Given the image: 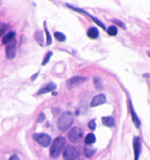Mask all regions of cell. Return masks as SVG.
I'll return each mask as SVG.
<instances>
[{"instance_id":"6da1fadb","label":"cell","mask_w":150,"mask_h":160,"mask_svg":"<svg viewBox=\"0 0 150 160\" xmlns=\"http://www.w3.org/2000/svg\"><path fill=\"white\" fill-rule=\"evenodd\" d=\"M72 112L67 111L61 115L59 119L58 120V128L60 131H66L69 128L74 121Z\"/></svg>"},{"instance_id":"7a4b0ae2","label":"cell","mask_w":150,"mask_h":160,"mask_svg":"<svg viewBox=\"0 0 150 160\" xmlns=\"http://www.w3.org/2000/svg\"><path fill=\"white\" fill-rule=\"evenodd\" d=\"M65 144V139L62 137H58L52 142L50 148V155L52 158L58 157Z\"/></svg>"},{"instance_id":"3957f363","label":"cell","mask_w":150,"mask_h":160,"mask_svg":"<svg viewBox=\"0 0 150 160\" xmlns=\"http://www.w3.org/2000/svg\"><path fill=\"white\" fill-rule=\"evenodd\" d=\"M79 156L78 150L72 145H68L64 148L62 157L65 160H76Z\"/></svg>"},{"instance_id":"277c9868","label":"cell","mask_w":150,"mask_h":160,"mask_svg":"<svg viewBox=\"0 0 150 160\" xmlns=\"http://www.w3.org/2000/svg\"><path fill=\"white\" fill-rule=\"evenodd\" d=\"M83 133L82 129L78 127H72L68 132V138L73 143H77L82 139Z\"/></svg>"},{"instance_id":"5b68a950","label":"cell","mask_w":150,"mask_h":160,"mask_svg":"<svg viewBox=\"0 0 150 160\" xmlns=\"http://www.w3.org/2000/svg\"><path fill=\"white\" fill-rule=\"evenodd\" d=\"M33 139L42 147H48L51 142V137L46 133H35L32 136Z\"/></svg>"},{"instance_id":"8992f818","label":"cell","mask_w":150,"mask_h":160,"mask_svg":"<svg viewBox=\"0 0 150 160\" xmlns=\"http://www.w3.org/2000/svg\"><path fill=\"white\" fill-rule=\"evenodd\" d=\"M15 55H16V40L14 39L7 44L6 57L8 59H12L15 58Z\"/></svg>"},{"instance_id":"52a82bcc","label":"cell","mask_w":150,"mask_h":160,"mask_svg":"<svg viewBox=\"0 0 150 160\" xmlns=\"http://www.w3.org/2000/svg\"><path fill=\"white\" fill-rule=\"evenodd\" d=\"M86 78L83 77H79V76H76V77H73L72 78H70L69 80L67 81V87L68 88H75L80 85L81 83L84 82Z\"/></svg>"},{"instance_id":"ba28073f","label":"cell","mask_w":150,"mask_h":160,"mask_svg":"<svg viewBox=\"0 0 150 160\" xmlns=\"http://www.w3.org/2000/svg\"><path fill=\"white\" fill-rule=\"evenodd\" d=\"M141 139L139 137H134L133 138V151H134V160L139 159L141 153Z\"/></svg>"},{"instance_id":"9c48e42d","label":"cell","mask_w":150,"mask_h":160,"mask_svg":"<svg viewBox=\"0 0 150 160\" xmlns=\"http://www.w3.org/2000/svg\"><path fill=\"white\" fill-rule=\"evenodd\" d=\"M105 102H106V97H105L104 94L101 93V94H98L92 98V101L90 102V106L91 107H97V106L105 103Z\"/></svg>"},{"instance_id":"30bf717a","label":"cell","mask_w":150,"mask_h":160,"mask_svg":"<svg viewBox=\"0 0 150 160\" xmlns=\"http://www.w3.org/2000/svg\"><path fill=\"white\" fill-rule=\"evenodd\" d=\"M129 108H130V112H131V117H132V120L133 123L135 124L136 128H138L140 127V120L139 118H138L137 114H136V112H135L134 109H133V108H132V105L131 103V102H129Z\"/></svg>"},{"instance_id":"8fae6325","label":"cell","mask_w":150,"mask_h":160,"mask_svg":"<svg viewBox=\"0 0 150 160\" xmlns=\"http://www.w3.org/2000/svg\"><path fill=\"white\" fill-rule=\"evenodd\" d=\"M55 88H56V85H55L54 83H52V82H49V83H48V84H46L45 86H43V87L38 92L37 94H44L46 92H51V91H52V90L55 89Z\"/></svg>"},{"instance_id":"7c38bea8","label":"cell","mask_w":150,"mask_h":160,"mask_svg":"<svg viewBox=\"0 0 150 160\" xmlns=\"http://www.w3.org/2000/svg\"><path fill=\"white\" fill-rule=\"evenodd\" d=\"M102 122L107 127H113L115 124V120L112 117H102Z\"/></svg>"},{"instance_id":"4fadbf2b","label":"cell","mask_w":150,"mask_h":160,"mask_svg":"<svg viewBox=\"0 0 150 160\" xmlns=\"http://www.w3.org/2000/svg\"><path fill=\"white\" fill-rule=\"evenodd\" d=\"M15 39V32H10L8 33L5 35L4 37L2 38V43L7 45L8 43H9L10 42H12V40Z\"/></svg>"},{"instance_id":"5bb4252c","label":"cell","mask_w":150,"mask_h":160,"mask_svg":"<svg viewBox=\"0 0 150 160\" xmlns=\"http://www.w3.org/2000/svg\"><path fill=\"white\" fill-rule=\"evenodd\" d=\"M88 37L90 38H92V39H95V38H97L98 37V34H99V32L98 31V29L96 28H91L88 31Z\"/></svg>"},{"instance_id":"9a60e30c","label":"cell","mask_w":150,"mask_h":160,"mask_svg":"<svg viewBox=\"0 0 150 160\" xmlns=\"http://www.w3.org/2000/svg\"><path fill=\"white\" fill-rule=\"evenodd\" d=\"M34 38L40 46H42V45H43V35H42V31L38 30V31H37V32H35Z\"/></svg>"},{"instance_id":"2e32d148","label":"cell","mask_w":150,"mask_h":160,"mask_svg":"<svg viewBox=\"0 0 150 160\" xmlns=\"http://www.w3.org/2000/svg\"><path fill=\"white\" fill-rule=\"evenodd\" d=\"M96 141V137L93 133H88L85 138V144L86 145H91L92 143H94Z\"/></svg>"},{"instance_id":"e0dca14e","label":"cell","mask_w":150,"mask_h":160,"mask_svg":"<svg viewBox=\"0 0 150 160\" xmlns=\"http://www.w3.org/2000/svg\"><path fill=\"white\" fill-rule=\"evenodd\" d=\"M83 153L87 158H91L95 153V149L92 147L87 146L83 148Z\"/></svg>"},{"instance_id":"ac0fdd59","label":"cell","mask_w":150,"mask_h":160,"mask_svg":"<svg viewBox=\"0 0 150 160\" xmlns=\"http://www.w3.org/2000/svg\"><path fill=\"white\" fill-rule=\"evenodd\" d=\"M54 37L55 38L58 40V41H59V42H63L66 39V36H65L63 33L60 32H54Z\"/></svg>"},{"instance_id":"d6986e66","label":"cell","mask_w":150,"mask_h":160,"mask_svg":"<svg viewBox=\"0 0 150 160\" xmlns=\"http://www.w3.org/2000/svg\"><path fill=\"white\" fill-rule=\"evenodd\" d=\"M108 33L110 35V36H116L118 33V28L115 26H110L108 28Z\"/></svg>"},{"instance_id":"ffe728a7","label":"cell","mask_w":150,"mask_h":160,"mask_svg":"<svg viewBox=\"0 0 150 160\" xmlns=\"http://www.w3.org/2000/svg\"><path fill=\"white\" fill-rule=\"evenodd\" d=\"M7 30V25L3 23V22H0V37L3 35Z\"/></svg>"},{"instance_id":"44dd1931","label":"cell","mask_w":150,"mask_h":160,"mask_svg":"<svg viewBox=\"0 0 150 160\" xmlns=\"http://www.w3.org/2000/svg\"><path fill=\"white\" fill-rule=\"evenodd\" d=\"M52 52H48L47 54L45 55L44 59H43V61H42V65H43V66H44V65L47 64L48 62V61H49L50 57L52 56Z\"/></svg>"},{"instance_id":"7402d4cb","label":"cell","mask_w":150,"mask_h":160,"mask_svg":"<svg viewBox=\"0 0 150 160\" xmlns=\"http://www.w3.org/2000/svg\"><path fill=\"white\" fill-rule=\"evenodd\" d=\"M45 32H46V35H47V45H50L52 43V38H51V36H50L47 27H45Z\"/></svg>"},{"instance_id":"603a6c76","label":"cell","mask_w":150,"mask_h":160,"mask_svg":"<svg viewBox=\"0 0 150 160\" xmlns=\"http://www.w3.org/2000/svg\"><path fill=\"white\" fill-rule=\"evenodd\" d=\"M88 127L91 130H94L96 128V123H95V121L93 119L91 120L89 122H88Z\"/></svg>"},{"instance_id":"cb8c5ba5","label":"cell","mask_w":150,"mask_h":160,"mask_svg":"<svg viewBox=\"0 0 150 160\" xmlns=\"http://www.w3.org/2000/svg\"><path fill=\"white\" fill-rule=\"evenodd\" d=\"M112 22H115L116 24H118V26H120V27H121V28H122L123 29H125V28H126V27H125L124 23H123V22H120L119 20L114 19V20H112Z\"/></svg>"},{"instance_id":"d4e9b609","label":"cell","mask_w":150,"mask_h":160,"mask_svg":"<svg viewBox=\"0 0 150 160\" xmlns=\"http://www.w3.org/2000/svg\"><path fill=\"white\" fill-rule=\"evenodd\" d=\"M44 118H45L44 114H43L42 112H41V113H40V115H39V117L38 118V122H41V121H43V120H44Z\"/></svg>"},{"instance_id":"484cf974","label":"cell","mask_w":150,"mask_h":160,"mask_svg":"<svg viewBox=\"0 0 150 160\" xmlns=\"http://www.w3.org/2000/svg\"><path fill=\"white\" fill-rule=\"evenodd\" d=\"M9 160H20V159L17 154H13V155H12L11 157H10Z\"/></svg>"},{"instance_id":"4316f807","label":"cell","mask_w":150,"mask_h":160,"mask_svg":"<svg viewBox=\"0 0 150 160\" xmlns=\"http://www.w3.org/2000/svg\"><path fill=\"white\" fill-rule=\"evenodd\" d=\"M147 53H148V57L150 58V51H148Z\"/></svg>"}]
</instances>
